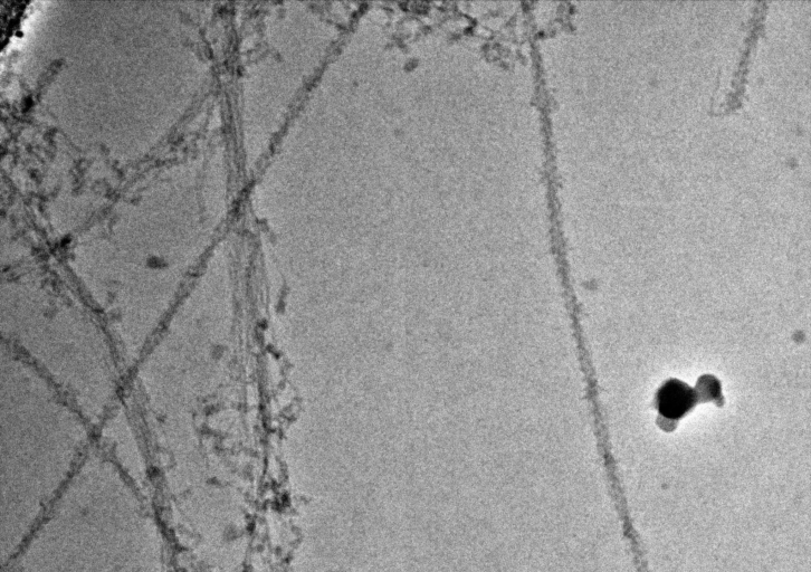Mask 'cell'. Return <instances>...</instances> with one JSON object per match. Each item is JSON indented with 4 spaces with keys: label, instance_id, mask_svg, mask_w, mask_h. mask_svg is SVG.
Wrapping results in <instances>:
<instances>
[{
    "label": "cell",
    "instance_id": "obj_1",
    "mask_svg": "<svg viewBox=\"0 0 811 572\" xmlns=\"http://www.w3.org/2000/svg\"><path fill=\"white\" fill-rule=\"evenodd\" d=\"M694 400L693 390L688 385L672 379L658 390L656 406L662 416L679 421L691 411Z\"/></svg>",
    "mask_w": 811,
    "mask_h": 572
}]
</instances>
